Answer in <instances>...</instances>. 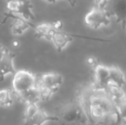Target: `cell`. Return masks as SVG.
Returning a JSON list of instances; mask_svg holds the SVG:
<instances>
[{"mask_svg": "<svg viewBox=\"0 0 126 125\" xmlns=\"http://www.w3.org/2000/svg\"><path fill=\"white\" fill-rule=\"evenodd\" d=\"M111 17L115 19L117 22L123 24L126 23V0H114L111 4V11L108 10Z\"/></svg>", "mask_w": 126, "mask_h": 125, "instance_id": "10", "label": "cell"}, {"mask_svg": "<svg viewBox=\"0 0 126 125\" xmlns=\"http://www.w3.org/2000/svg\"><path fill=\"white\" fill-rule=\"evenodd\" d=\"M7 52V49L5 48L3 45H1V44H0V62H1L2 58L3 57V56H4V54H5V52Z\"/></svg>", "mask_w": 126, "mask_h": 125, "instance_id": "20", "label": "cell"}, {"mask_svg": "<svg viewBox=\"0 0 126 125\" xmlns=\"http://www.w3.org/2000/svg\"><path fill=\"white\" fill-rule=\"evenodd\" d=\"M110 69L109 67L102 64H97L94 67V82L93 85L100 89H105L109 84Z\"/></svg>", "mask_w": 126, "mask_h": 125, "instance_id": "7", "label": "cell"}, {"mask_svg": "<svg viewBox=\"0 0 126 125\" xmlns=\"http://www.w3.org/2000/svg\"><path fill=\"white\" fill-rule=\"evenodd\" d=\"M102 125H108V124H102Z\"/></svg>", "mask_w": 126, "mask_h": 125, "instance_id": "23", "label": "cell"}, {"mask_svg": "<svg viewBox=\"0 0 126 125\" xmlns=\"http://www.w3.org/2000/svg\"><path fill=\"white\" fill-rule=\"evenodd\" d=\"M118 125H122V124H118Z\"/></svg>", "mask_w": 126, "mask_h": 125, "instance_id": "24", "label": "cell"}, {"mask_svg": "<svg viewBox=\"0 0 126 125\" xmlns=\"http://www.w3.org/2000/svg\"><path fill=\"white\" fill-rule=\"evenodd\" d=\"M58 122L61 125H78L86 123L85 115L79 104L69 103L62 108L58 116Z\"/></svg>", "mask_w": 126, "mask_h": 125, "instance_id": "2", "label": "cell"}, {"mask_svg": "<svg viewBox=\"0 0 126 125\" xmlns=\"http://www.w3.org/2000/svg\"><path fill=\"white\" fill-rule=\"evenodd\" d=\"M110 69V77L109 84L117 86L123 88L126 84V77L124 72L118 67H109Z\"/></svg>", "mask_w": 126, "mask_h": 125, "instance_id": "12", "label": "cell"}, {"mask_svg": "<svg viewBox=\"0 0 126 125\" xmlns=\"http://www.w3.org/2000/svg\"><path fill=\"white\" fill-rule=\"evenodd\" d=\"M74 37H77V38H83L87 39V40H99V41H106V40H103V39H97V38H89V37H84L81 36V35H74L70 34V33H65V32L62 31L61 29L58 30L56 29L52 33L50 39V41L53 44L55 48L57 49L58 52H62L70 42L73 40Z\"/></svg>", "mask_w": 126, "mask_h": 125, "instance_id": "5", "label": "cell"}, {"mask_svg": "<svg viewBox=\"0 0 126 125\" xmlns=\"http://www.w3.org/2000/svg\"><path fill=\"white\" fill-rule=\"evenodd\" d=\"M18 98L26 105L29 104H38L39 102H41V97H40V93L38 87L35 86L34 87L22 93V94L17 95Z\"/></svg>", "mask_w": 126, "mask_h": 125, "instance_id": "14", "label": "cell"}, {"mask_svg": "<svg viewBox=\"0 0 126 125\" xmlns=\"http://www.w3.org/2000/svg\"><path fill=\"white\" fill-rule=\"evenodd\" d=\"M35 34L38 38L50 40L52 33L56 30L53 23H42L34 26Z\"/></svg>", "mask_w": 126, "mask_h": 125, "instance_id": "15", "label": "cell"}, {"mask_svg": "<svg viewBox=\"0 0 126 125\" xmlns=\"http://www.w3.org/2000/svg\"><path fill=\"white\" fill-rule=\"evenodd\" d=\"M77 103L81 106L88 125H118L120 117L117 105L105 89L92 84L84 86L78 92Z\"/></svg>", "mask_w": 126, "mask_h": 125, "instance_id": "1", "label": "cell"}, {"mask_svg": "<svg viewBox=\"0 0 126 125\" xmlns=\"http://www.w3.org/2000/svg\"><path fill=\"white\" fill-rule=\"evenodd\" d=\"M4 15L5 18L3 20V22L7 19H13V23L11 25V33L14 36H21V35L24 34L25 32L28 30L30 28H34V26L30 22L23 20L22 18H20L18 16H16L10 13H5Z\"/></svg>", "mask_w": 126, "mask_h": 125, "instance_id": "8", "label": "cell"}, {"mask_svg": "<svg viewBox=\"0 0 126 125\" xmlns=\"http://www.w3.org/2000/svg\"><path fill=\"white\" fill-rule=\"evenodd\" d=\"M111 22V16L107 9L94 6L85 15V23L92 29H99L102 26H108Z\"/></svg>", "mask_w": 126, "mask_h": 125, "instance_id": "4", "label": "cell"}, {"mask_svg": "<svg viewBox=\"0 0 126 125\" xmlns=\"http://www.w3.org/2000/svg\"><path fill=\"white\" fill-rule=\"evenodd\" d=\"M105 91L108 95V97L111 99V101L116 105L119 104L126 97L125 92L122 87H117V86L111 85V84H108L105 88Z\"/></svg>", "mask_w": 126, "mask_h": 125, "instance_id": "13", "label": "cell"}, {"mask_svg": "<svg viewBox=\"0 0 126 125\" xmlns=\"http://www.w3.org/2000/svg\"><path fill=\"white\" fill-rule=\"evenodd\" d=\"M125 26H126V23H125Z\"/></svg>", "mask_w": 126, "mask_h": 125, "instance_id": "25", "label": "cell"}, {"mask_svg": "<svg viewBox=\"0 0 126 125\" xmlns=\"http://www.w3.org/2000/svg\"><path fill=\"white\" fill-rule=\"evenodd\" d=\"M14 59H15V54L10 51L7 50L0 62V81H3L7 76L15 74L16 69Z\"/></svg>", "mask_w": 126, "mask_h": 125, "instance_id": "9", "label": "cell"}, {"mask_svg": "<svg viewBox=\"0 0 126 125\" xmlns=\"http://www.w3.org/2000/svg\"><path fill=\"white\" fill-rule=\"evenodd\" d=\"M14 103V92L9 89L0 90V105L8 107Z\"/></svg>", "mask_w": 126, "mask_h": 125, "instance_id": "16", "label": "cell"}, {"mask_svg": "<svg viewBox=\"0 0 126 125\" xmlns=\"http://www.w3.org/2000/svg\"><path fill=\"white\" fill-rule=\"evenodd\" d=\"M43 1H45L46 3H55L57 0H43Z\"/></svg>", "mask_w": 126, "mask_h": 125, "instance_id": "22", "label": "cell"}, {"mask_svg": "<svg viewBox=\"0 0 126 125\" xmlns=\"http://www.w3.org/2000/svg\"><path fill=\"white\" fill-rule=\"evenodd\" d=\"M118 115L120 117V124L122 125H126V97L117 105Z\"/></svg>", "mask_w": 126, "mask_h": 125, "instance_id": "17", "label": "cell"}, {"mask_svg": "<svg viewBox=\"0 0 126 125\" xmlns=\"http://www.w3.org/2000/svg\"><path fill=\"white\" fill-rule=\"evenodd\" d=\"M109 0H94L95 6L99 7L101 9H106Z\"/></svg>", "mask_w": 126, "mask_h": 125, "instance_id": "18", "label": "cell"}, {"mask_svg": "<svg viewBox=\"0 0 126 125\" xmlns=\"http://www.w3.org/2000/svg\"><path fill=\"white\" fill-rule=\"evenodd\" d=\"M87 63H88V65L94 67V68L97 64H99L98 61H97V59L95 58L94 57H89L88 59H87Z\"/></svg>", "mask_w": 126, "mask_h": 125, "instance_id": "19", "label": "cell"}, {"mask_svg": "<svg viewBox=\"0 0 126 125\" xmlns=\"http://www.w3.org/2000/svg\"><path fill=\"white\" fill-rule=\"evenodd\" d=\"M58 117L48 114L44 110H40L36 112L33 116L29 118L24 119V125H45L47 123L50 121H56L58 122Z\"/></svg>", "mask_w": 126, "mask_h": 125, "instance_id": "11", "label": "cell"}, {"mask_svg": "<svg viewBox=\"0 0 126 125\" xmlns=\"http://www.w3.org/2000/svg\"><path fill=\"white\" fill-rule=\"evenodd\" d=\"M63 82V79L61 75L51 72V73L43 74L40 77V79L37 80L36 85L46 90H48L52 94H54L61 87Z\"/></svg>", "mask_w": 126, "mask_h": 125, "instance_id": "6", "label": "cell"}, {"mask_svg": "<svg viewBox=\"0 0 126 125\" xmlns=\"http://www.w3.org/2000/svg\"><path fill=\"white\" fill-rule=\"evenodd\" d=\"M37 78L33 73L27 70H18L13 75L12 91L19 95L36 86Z\"/></svg>", "mask_w": 126, "mask_h": 125, "instance_id": "3", "label": "cell"}, {"mask_svg": "<svg viewBox=\"0 0 126 125\" xmlns=\"http://www.w3.org/2000/svg\"><path fill=\"white\" fill-rule=\"evenodd\" d=\"M65 1H67L68 2V3L70 5V6H72V7H74L76 5V0H65Z\"/></svg>", "mask_w": 126, "mask_h": 125, "instance_id": "21", "label": "cell"}]
</instances>
